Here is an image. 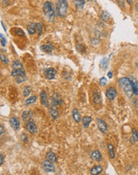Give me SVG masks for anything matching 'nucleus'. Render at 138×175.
I'll return each instance as SVG.
<instances>
[{
  "label": "nucleus",
  "instance_id": "1",
  "mask_svg": "<svg viewBox=\"0 0 138 175\" xmlns=\"http://www.w3.org/2000/svg\"><path fill=\"white\" fill-rule=\"evenodd\" d=\"M119 84L121 86L122 91L125 93L128 97H132L133 95V85L129 78L128 77H122L119 80Z\"/></svg>",
  "mask_w": 138,
  "mask_h": 175
},
{
  "label": "nucleus",
  "instance_id": "2",
  "mask_svg": "<svg viewBox=\"0 0 138 175\" xmlns=\"http://www.w3.org/2000/svg\"><path fill=\"white\" fill-rule=\"evenodd\" d=\"M67 7L68 4L66 0H58L56 5V10L58 15L60 17H65L67 13Z\"/></svg>",
  "mask_w": 138,
  "mask_h": 175
},
{
  "label": "nucleus",
  "instance_id": "3",
  "mask_svg": "<svg viewBox=\"0 0 138 175\" xmlns=\"http://www.w3.org/2000/svg\"><path fill=\"white\" fill-rule=\"evenodd\" d=\"M43 170L47 173H53L55 171V166H53V162L48 159H46L43 162Z\"/></svg>",
  "mask_w": 138,
  "mask_h": 175
},
{
  "label": "nucleus",
  "instance_id": "4",
  "mask_svg": "<svg viewBox=\"0 0 138 175\" xmlns=\"http://www.w3.org/2000/svg\"><path fill=\"white\" fill-rule=\"evenodd\" d=\"M117 95V90L114 88H109L107 90H106V92H105V96H106V97L107 99L112 101L115 98H116V96Z\"/></svg>",
  "mask_w": 138,
  "mask_h": 175
},
{
  "label": "nucleus",
  "instance_id": "5",
  "mask_svg": "<svg viewBox=\"0 0 138 175\" xmlns=\"http://www.w3.org/2000/svg\"><path fill=\"white\" fill-rule=\"evenodd\" d=\"M26 130L30 132L31 134H36L38 131V128H37V125H36L32 120H30V121H28L26 124Z\"/></svg>",
  "mask_w": 138,
  "mask_h": 175
},
{
  "label": "nucleus",
  "instance_id": "6",
  "mask_svg": "<svg viewBox=\"0 0 138 175\" xmlns=\"http://www.w3.org/2000/svg\"><path fill=\"white\" fill-rule=\"evenodd\" d=\"M97 123H98V129L100 130V131L103 134H106L107 133V124L105 123V122L104 121L103 119H97Z\"/></svg>",
  "mask_w": 138,
  "mask_h": 175
},
{
  "label": "nucleus",
  "instance_id": "7",
  "mask_svg": "<svg viewBox=\"0 0 138 175\" xmlns=\"http://www.w3.org/2000/svg\"><path fill=\"white\" fill-rule=\"evenodd\" d=\"M51 102L53 105H60L62 103V100L61 98V96L58 93H53V95L51 96Z\"/></svg>",
  "mask_w": 138,
  "mask_h": 175
},
{
  "label": "nucleus",
  "instance_id": "8",
  "mask_svg": "<svg viewBox=\"0 0 138 175\" xmlns=\"http://www.w3.org/2000/svg\"><path fill=\"white\" fill-rule=\"evenodd\" d=\"M45 76L46 77V79L48 80H52L54 79V77L56 76V70L53 68H49L45 71Z\"/></svg>",
  "mask_w": 138,
  "mask_h": 175
},
{
  "label": "nucleus",
  "instance_id": "9",
  "mask_svg": "<svg viewBox=\"0 0 138 175\" xmlns=\"http://www.w3.org/2000/svg\"><path fill=\"white\" fill-rule=\"evenodd\" d=\"M10 124L11 126V128H13L15 131H18L19 129L20 122L19 121V119L15 117H11L10 119Z\"/></svg>",
  "mask_w": 138,
  "mask_h": 175
},
{
  "label": "nucleus",
  "instance_id": "10",
  "mask_svg": "<svg viewBox=\"0 0 138 175\" xmlns=\"http://www.w3.org/2000/svg\"><path fill=\"white\" fill-rule=\"evenodd\" d=\"M90 157L93 160L98 161V162H100L102 159V155H101L99 150H94V151H93L90 154Z\"/></svg>",
  "mask_w": 138,
  "mask_h": 175
},
{
  "label": "nucleus",
  "instance_id": "11",
  "mask_svg": "<svg viewBox=\"0 0 138 175\" xmlns=\"http://www.w3.org/2000/svg\"><path fill=\"white\" fill-rule=\"evenodd\" d=\"M40 97H41V103L42 104H43L45 107L49 106V102H48L47 99V95L45 91H42L40 94Z\"/></svg>",
  "mask_w": 138,
  "mask_h": 175
},
{
  "label": "nucleus",
  "instance_id": "12",
  "mask_svg": "<svg viewBox=\"0 0 138 175\" xmlns=\"http://www.w3.org/2000/svg\"><path fill=\"white\" fill-rule=\"evenodd\" d=\"M49 111H50V114L51 115V116L53 119H56L59 116V112L56 108L55 105H52L51 107H50Z\"/></svg>",
  "mask_w": 138,
  "mask_h": 175
},
{
  "label": "nucleus",
  "instance_id": "13",
  "mask_svg": "<svg viewBox=\"0 0 138 175\" xmlns=\"http://www.w3.org/2000/svg\"><path fill=\"white\" fill-rule=\"evenodd\" d=\"M130 81H131V83H132V85H133V94L135 96H137L138 95V82L134 77H131Z\"/></svg>",
  "mask_w": 138,
  "mask_h": 175
},
{
  "label": "nucleus",
  "instance_id": "14",
  "mask_svg": "<svg viewBox=\"0 0 138 175\" xmlns=\"http://www.w3.org/2000/svg\"><path fill=\"white\" fill-rule=\"evenodd\" d=\"M102 170H103L102 166H100V165H98V166H95L94 167H93L91 169L90 173L93 175H98V174H100L101 172H102Z\"/></svg>",
  "mask_w": 138,
  "mask_h": 175
},
{
  "label": "nucleus",
  "instance_id": "15",
  "mask_svg": "<svg viewBox=\"0 0 138 175\" xmlns=\"http://www.w3.org/2000/svg\"><path fill=\"white\" fill-rule=\"evenodd\" d=\"M72 114H73V118L74 119V121L76 123H79L81 121V115H80V112H78V110H77V108H74V109L73 110Z\"/></svg>",
  "mask_w": 138,
  "mask_h": 175
},
{
  "label": "nucleus",
  "instance_id": "16",
  "mask_svg": "<svg viewBox=\"0 0 138 175\" xmlns=\"http://www.w3.org/2000/svg\"><path fill=\"white\" fill-rule=\"evenodd\" d=\"M53 9V4L50 2H46L43 4V12L44 14H46V13H48L50 10H51Z\"/></svg>",
  "mask_w": 138,
  "mask_h": 175
},
{
  "label": "nucleus",
  "instance_id": "17",
  "mask_svg": "<svg viewBox=\"0 0 138 175\" xmlns=\"http://www.w3.org/2000/svg\"><path fill=\"white\" fill-rule=\"evenodd\" d=\"M11 76L16 77L19 76H26V74H25V72L22 69H14L11 72Z\"/></svg>",
  "mask_w": 138,
  "mask_h": 175
},
{
  "label": "nucleus",
  "instance_id": "18",
  "mask_svg": "<svg viewBox=\"0 0 138 175\" xmlns=\"http://www.w3.org/2000/svg\"><path fill=\"white\" fill-rule=\"evenodd\" d=\"M92 121V118L90 116H85L83 119H82V124L84 126V128H89V124H90Z\"/></svg>",
  "mask_w": 138,
  "mask_h": 175
},
{
  "label": "nucleus",
  "instance_id": "19",
  "mask_svg": "<svg viewBox=\"0 0 138 175\" xmlns=\"http://www.w3.org/2000/svg\"><path fill=\"white\" fill-rule=\"evenodd\" d=\"M31 117H32V112L31 111H25V112H23V113L22 115V118L24 121L30 120Z\"/></svg>",
  "mask_w": 138,
  "mask_h": 175
},
{
  "label": "nucleus",
  "instance_id": "20",
  "mask_svg": "<svg viewBox=\"0 0 138 175\" xmlns=\"http://www.w3.org/2000/svg\"><path fill=\"white\" fill-rule=\"evenodd\" d=\"M46 158L48 160H50L52 162H57V157L56 155L53 154V152L51 151H49V152H47L46 154Z\"/></svg>",
  "mask_w": 138,
  "mask_h": 175
},
{
  "label": "nucleus",
  "instance_id": "21",
  "mask_svg": "<svg viewBox=\"0 0 138 175\" xmlns=\"http://www.w3.org/2000/svg\"><path fill=\"white\" fill-rule=\"evenodd\" d=\"M76 7L78 10H81L85 6V0H75Z\"/></svg>",
  "mask_w": 138,
  "mask_h": 175
},
{
  "label": "nucleus",
  "instance_id": "22",
  "mask_svg": "<svg viewBox=\"0 0 138 175\" xmlns=\"http://www.w3.org/2000/svg\"><path fill=\"white\" fill-rule=\"evenodd\" d=\"M41 50L46 53H51L53 50V47L50 45H43L41 46Z\"/></svg>",
  "mask_w": 138,
  "mask_h": 175
},
{
  "label": "nucleus",
  "instance_id": "23",
  "mask_svg": "<svg viewBox=\"0 0 138 175\" xmlns=\"http://www.w3.org/2000/svg\"><path fill=\"white\" fill-rule=\"evenodd\" d=\"M36 100H37V96H32L31 97H29L26 101H25V105L28 106V105H31L33 104L34 103H35Z\"/></svg>",
  "mask_w": 138,
  "mask_h": 175
},
{
  "label": "nucleus",
  "instance_id": "24",
  "mask_svg": "<svg viewBox=\"0 0 138 175\" xmlns=\"http://www.w3.org/2000/svg\"><path fill=\"white\" fill-rule=\"evenodd\" d=\"M12 67H13L14 69H22V63L19 61V60H16V61H14L13 63H12Z\"/></svg>",
  "mask_w": 138,
  "mask_h": 175
},
{
  "label": "nucleus",
  "instance_id": "25",
  "mask_svg": "<svg viewBox=\"0 0 138 175\" xmlns=\"http://www.w3.org/2000/svg\"><path fill=\"white\" fill-rule=\"evenodd\" d=\"M46 16L47 17V19H49L50 22H53L54 20V18H55V13H54V10L53 9H52L51 10H50L48 13L46 14Z\"/></svg>",
  "mask_w": 138,
  "mask_h": 175
},
{
  "label": "nucleus",
  "instance_id": "26",
  "mask_svg": "<svg viewBox=\"0 0 138 175\" xmlns=\"http://www.w3.org/2000/svg\"><path fill=\"white\" fill-rule=\"evenodd\" d=\"M36 29H37V28H36V24H34V23L30 24V25L27 26V30H28L30 34H34L36 31Z\"/></svg>",
  "mask_w": 138,
  "mask_h": 175
},
{
  "label": "nucleus",
  "instance_id": "27",
  "mask_svg": "<svg viewBox=\"0 0 138 175\" xmlns=\"http://www.w3.org/2000/svg\"><path fill=\"white\" fill-rule=\"evenodd\" d=\"M101 19L104 22H109L110 20V14L106 11H103L101 15Z\"/></svg>",
  "mask_w": 138,
  "mask_h": 175
},
{
  "label": "nucleus",
  "instance_id": "28",
  "mask_svg": "<svg viewBox=\"0 0 138 175\" xmlns=\"http://www.w3.org/2000/svg\"><path fill=\"white\" fill-rule=\"evenodd\" d=\"M108 150H109V156L111 158H114L115 157V154H114V150H113V146L109 143L108 145Z\"/></svg>",
  "mask_w": 138,
  "mask_h": 175
},
{
  "label": "nucleus",
  "instance_id": "29",
  "mask_svg": "<svg viewBox=\"0 0 138 175\" xmlns=\"http://www.w3.org/2000/svg\"><path fill=\"white\" fill-rule=\"evenodd\" d=\"M26 80V76H16L15 77V81L18 84H21L23 81H25Z\"/></svg>",
  "mask_w": 138,
  "mask_h": 175
},
{
  "label": "nucleus",
  "instance_id": "30",
  "mask_svg": "<svg viewBox=\"0 0 138 175\" xmlns=\"http://www.w3.org/2000/svg\"><path fill=\"white\" fill-rule=\"evenodd\" d=\"M31 87H29V86L26 87L23 90V96H25V97H27V96H29L30 94H31Z\"/></svg>",
  "mask_w": 138,
  "mask_h": 175
},
{
  "label": "nucleus",
  "instance_id": "31",
  "mask_svg": "<svg viewBox=\"0 0 138 175\" xmlns=\"http://www.w3.org/2000/svg\"><path fill=\"white\" fill-rule=\"evenodd\" d=\"M93 100H94V103L96 104H98L99 101H100V96H99V94L97 92H95L93 93Z\"/></svg>",
  "mask_w": 138,
  "mask_h": 175
},
{
  "label": "nucleus",
  "instance_id": "32",
  "mask_svg": "<svg viewBox=\"0 0 138 175\" xmlns=\"http://www.w3.org/2000/svg\"><path fill=\"white\" fill-rule=\"evenodd\" d=\"M108 64V59L107 58H104L102 61H101V66H102V68L104 69H105L107 68V65Z\"/></svg>",
  "mask_w": 138,
  "mask_h": 175
},
{
  "label": "nucleus",
  "instance_id": "33",
  "mask_svg": "<svg viewBox=\"0 0 138 175\" xmlns=\"http://www.w3.org/2000/svg\"><path fill=\"white\" fill-rule=\"evenodd\" d=\"M133 138H134L135 141H138V133L134 128L133 129Z\"/></svg>",
  "mask_w": 138,
  "mask_h": 175
},
{
  "label": "nucleus",
  "instance_id": "34",
  "mask_svg": "<svg viewBox=\"0 0 138 175\" xmlns=\"http://www.w3.org/2000/svg\"><path fill=\"white\" fill-rule=\"evenodd\" d=\"M36 28H37V30L38 32V35H41L42 32H43V29H42V26L40 23L36 24Z\"/></svg>",
  "mask_w": 138,
  "mask_h": 175
},
{
  "label": "nucleus",
  "instance_id": "35",
  "mask_svg": "<svg viewBox=\"0 0 138 175\" xmlns=\"http://www.w3.org/2000/svg\"><path fill=\"white\" fill-rule=\"evenodd\" d=\"M91 43H92V45H99V43H100V40H99L98 38H93V39L91 40Z\"/></svg>",
  "mask_w": 138,
  "mask_h": 175
},
{
  "label": "nucleus",
  "instance_id": "36",
  "mask_svg": "<svg viewBox=\"0 0 138 175\" xmlns=\"http://www.w3.org/2000/svg\"><path fill=\"white\" fill-rule=\"evenodd\" d=\"M77 49L81 53H83L84 51H85V47H84L83 45H77Z\"/></svg>",
  "mask_w": 138,
  "mask_h": 175
},
{
  "label": "nucleus",
  "instance_id": "37",
  "mask_svg": "<svg viewBox=\"0 0 138 175\" xmlns=\"http://www.w3.org/2000/svg\"><path fill=\"white\" fill-rule=\"evenodd\" d=\"M107 84V80L105 79V77H101V79H100V84L101 85H105V84Z\"/></svg>",
  "mask_w": 138,
  "mask_h": 175
},
{
  "label": "nucleus",
  "instance_id": "38",
  "mask_svg": "<svg viewBox=\"0 0 138 175\" xmlns=\"http://www.w3.org/2000/svg\"><path fill=\"white\" fill-rule=\"evenodd\" d=\"M0 36H1V45L3 46H5L6 45V39H5V38L3 36L2 34H0Z\"/></svg>",
  "mask_w": 138,
  "mask_h": 175
},
{
  "label": "nucleus",
  "instance_id": "39",
  "mask_svg": "<svg viewBox=\"0 0 138 175\" xmlns=\"http://www.w3.org/2000/svg\"><path fill=\"white\" fill-rule=\"evenodd\" d=\"M1 60H2V61H3L4 63L8 64V60L7 59V57H6L4 55H3V54H1Z\"/></svg>",
  "mask_w": 138,
  "mask_h": 175
},
{
  "label": "nucleus",
  "instance_id": "40",
  "mask_svg": "<svg viewBox=\"0 0 138 175\" xmlns=\"http://www.w3.org/2000/svg\"><path fill=\"white\" fill-rule=\"evenodd\" d=\"M16 33H17V34H19V35H20V36H22V35H24V32H23V30H22V29H16Z\"/></svg>",
  "mask_w": 138,
  "mask_h": 175
},
{
  "label": "nucleus",
  "instance_id": "41",
  "mask_svg": "<svg viewBox=\"0 0 138 175\" xmlns=\"http://www.w3.org/2000/svg\"><path fill=\"white\" fill-rule=\"evenodd\" d=\"M3 131H4V128H3V126L1 125L0 126V135H2L3 134Z\"/></svg>",
  "mask_w": 138,
  "mask_h": 175
},
{
  "label": "nucleus",
  "instance_id": "42",
  "mask_svg": "<svg viewBox=\"0 0 138 175\" xmlns=\"http://www.w3.org/2000/svg\"><path fill=\"white\" fill-rule=\"evenodd\" d=\"M0 164L1 165L3 164V154H0Z\"/></svg>",
  "mask_w": 138,
  "mask_h": 175
},
{
  "label": "nucleus",
  "instance_id": "43",
  "mask_svg": "<svg viewBox=\"0 0 138 175\" xmlns=\"http://www.w3.org/2000/svg\"><path fill=\"white\" fill-rule=\"evenodd\" d=\"M108 76H109V78H112L113 77V72H112V71H109V72H108Z\"/></svg>",
  "mask_w": 138,
  "mask_h": 175
},
{
  "label": "nucleus",
  "instance_id": "44",
  "mask_svg": "<svg viewBox=\"0 0 138 175\" xmlns=\"http://www.w3.org/2000/svg\"><path fill=\"white\" fill-rule=\"evenodd\" d=\"M126 1H127V3H129V5H132V3H133V0H126Z\"/></svg>",
  "mask_w": 138,
  "mask_h": 175
},
{
  "label": "nucleus",
  "instance_id": "45",
  "mask_svg": "<svg viewBox=\"0 0 138 175\" xmlns=\"http://www.w3.org/2000/svg\"><path fill=\"white\" fill-rule=\"evenodd\" d=\"M118 1H120V2H121V3H122V2H123V0H118ZM121 7H125V5H124L123 3H121Z\"/></svg>",
  "mask_w": 138,
  "mask_h": 175
},
{
  "label": "nucleus",
  "instance_id": "46",
  "mask_svg": "<svg viewBox=\"0 0 138 175\" xmlns=\"http://www.w3.org/2000/svg\"><path fill=\"white\" fill-rule=\"evenodd\" d=\"M86 1H88V2H89V1H91V0H86Z\"/></svg>",
  "mask_w": 138,
  "mask_h": 175
}]
</instances>
